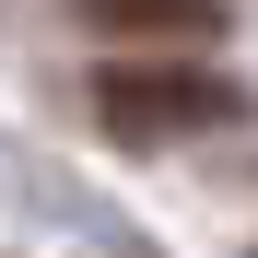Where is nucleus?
Segmentation results:
<instances>
[{
  "instance_id": "obj_1",
  "label": "nucleus",
  "mask_w": 258,
  "mask_h": 258,
  "mask_svg": "<svg viewBox=\"0 0 258 258\" xmlns=\"http://www.w3.org/2000/svg\"><path fill=\"white\" fill-rule=\"evenodd\" d=\"M94 117L117 141H200V129H235L246 94L200 59H106L94 71Z\"/></svg>"
},
{
  "instance_id": "obj_2",
  "label": "nucleus",
  "mask_w": 258,
  "mask_h": 258,
  "mask_svg": "<svg viewBox=\"0 0 258 258\" xmlns=\"http://www.w3.org/2000/svg\"><path fill=\"white\" fill-rule=\"evenodd\" d=\"M71 12H82V35H129V47H200L235 24L223 0H71Z\"/></svg>"
}]
</instances>
